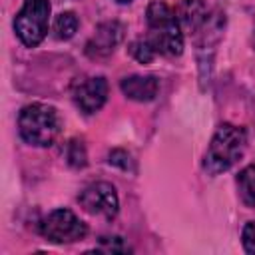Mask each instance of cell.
Wrapping results in <instances>:
<instances>
[{"label":"cell","mask_w":255,"mask_h":255,"mask_svg":"<svg viewBox=\"0 0 255 255\" xmlns=\"http://www.w3.org/2000/svg\"><path fill=\"white\" fill-rule=\"evenodd\" d=\"M80 205L92 213V215H102L106 219H114L120 209V199L116 193V187L108 181H96L90 183L88 187L82 189L80 193Z\"/></svg>","instance_id":"obj_6"},{"label":"cell","mask_w":255,"mask_h":255,"mask_svg":"<svg viewBox=\"0 0 255 255\" xmlns=\"http://www.w3.org/2000/svg\"><path fill=\"white\" fill-rule=\"evenodd\" d=\"M116 2H120V4H128V2H131V0H116Z\"/></svg>","instance_id":"obj_19"},{"label":"cell","mask_w":255,"mask_h":255,"mask_svg":"<svg viewBox=\"0 0 255 255\" xmlns=\"http://www.w3.org/2000/svg\"><path fill=\"white\" fill-rule=\"evenodd\" d=\"M122 36H124V26L120 22H102L100 26H96L92 38L86 44L88 58L92 60L108 58L120 44Z\"/></svg>","instance_id":"obj_8"},{"label":"cell","mask_w":255,"mask_h":255,"mask_svg":"<svg viewBox=\"0 0 255 255\" xmlns=\"http://www.w3.org/2000/svg\"><path fill=\"white\" fill-rule=\"evenodd\" d=\"M251 44H253V48H255V30H253V36H251Z\"/></svg>","instance_id":"obj_18"},{"label":"cell","mask_w":255,"mask_h":255,"mask_svg":"<svg viewBox=\"0 0 255 255\" xmlns=\"http://www.w3.org/2000/svg\"><path fill=\"white\" fill-rule=\"evenodd\" d=\"M175 16L179 20L181 30L195 36L203 28V24L207 22L209 10L201 0H181L175 8Z\"/></svg>","instance_id":"obj_10"},{"label":"cell","mask_w":255,"mask_h":255,"mask_svg":"<svg viewBox=\"0 0 255 255\" xmlns=\"http://www.w3.org/2000/svg\"><path fill=\"white\" fill-rule=\"evenodd\" d=\"M241 243H243V249H245L247 253H255V221H249V223L243 227Z\"/></svg>","instance_id":"obj_16"},{"label":"cell","mask_w":255,"mask_h":255,"mask_svg":"<svg viewBox=\"0 0 255 255\" xmlns=\"http://www.w3.org/2000/svg\"><path fill=\"white\" fill-rule=\"evenodd\" d=\"M100 251H106V253H126V251H129V247L124 243L122 237H102Z\"/></svg>","instance_id":"obj_15"},{"label":"cell","mask_w":255,"mask_h":255,"mask_svg":"<svg viewBox=\"0 0 255 255\" xmlns=\"http://www.w3.org/2000/svg\"><path fill=\"white\" fill-rule=\"evenodd\" d=\"M40 233L52 243H74L82 241L88 235V225L70 209H54L50 211L42 223Z\"/></svg>","instance_id":"obj_5"},{"label":"cell","mask_w":255,"mask_h":255,"mask_svg":"<svg viewBox=\"0 0 255 255\" xmlns=\"http://www.w3.org/2000/svg\"><path fill=\"white\" fill-rule=\"evenodd\" d=\"M74 102L84 114H96L104 108L108 100V82L102 76H92L74 86Z\"/></svg>","instance_id":"obj_7"},{"label":"cell","mask_w":255,"mask_h":255,"mask_svg":"<svg viewBox=\"0 0 255 255\" xmlns=\"http://www.w3.org/2000/svg\"><path fill=\"white\" fill-rule=\"evenodd\" d=\"M245 147H247V133L243 128L239 126H233V124H221L209 145H207V151L203 155V171L211 177L231 169L245 153Z\"/></svg>","instance_id":"obj_1"},{"label":"cell","mask_w":255,"mask_h":255,"mask_svg":"<svg viewBox=\"0 0 255 255\" xmlns=\"http://www.w3.org/2000/svg\"><path fill=\"white\" fill-rule=\"evenodd\" d=\"M60 116L56 108L48 104H28L22 108L18 116V131L20 137L36 147H48L60 133Z\"/></svg>","instance_id":"obj_3"},{"label":"cell","mask_w":255,"mask_h":255,"mask_svg":"<svg viewBox=\"0 0 255 255\" xmlns=\"http://www.w3.org/2000/svg\"><path fill=\"white\" fill-rule=\"evenodd\" d=\"M78 26H80V22L74 12H60L54 20V36L58 40H70L76 34Z\"/></svg>","instance_id":"obj_12"},{"label":"cell","mask_w":255,"mask_h":255,"mask_svg":"<svg viewBox=\"0 0 255 255\" xmlns=\"http://www.w3.org/2000/svg\"><path fill=\"white\" fill-rule=\"evenodd\" d=\"M147 42L161 56H179L183 50V34L175 10H171L165 2L153 0L147 6Z\"/></svg>","instance_id":"obj_2"},{"label":"cell","mask_w":255,"mask_h":255,"mask_svg":"<svg viewBox=\"0 0 255 255\" xmlns=\"http://www.w3.org/2000/svg\"><path fill=\"white\" fill-rule=\"evenodd\" d=\"M120 88L124 92L126 98L133 100V102H151L155 100L157 92H159V80L151 74H133L128 76L120 82Z\"/></svg>","instance_id":"obj_9"},{"label":"cell","mask_w":255,"mask_h":255,"mask_svg":"<svg viewBox=\"0 0 255 255\" xmlns=\"http://www.w3.org/2000/svg\"><path fill=\"white\" fill-rule=\"evenodd\" d=\"M237 191L245 205L255 207V165H247L237 175Z\"/></svg>","instance_id":"obj_11"},{"label":"cell","mask_w":255,"mask_h":255,"mask_svg":"<svg viewBox=\"0 0 255 255\" xmlns=\"http://www.w3.org/2000/svg\"><path fill=\"white\" fill-rule=\"evenodd\" d=\"M129 54L139 62V64H149L157 54H155V50L151 48V44L143 38V40H133L131 44H129Z\"/></svg>","instance_id":"obj_13"},{"label":"cell","mask_w":255,"mask_h":255,"mask_svg":"<svg viewBox=\"0 0 255 255\" xmlns=\"http://www.w3.org/2000/svg\"><path fill=\"white\" fill-rule=\"evenodd\" d=\"M108 157H110L108 161H110L112 165H118V167H122V169H129L131 159H129V153H128V151H124V149H114V151H110Z\"/></svg>","instance_id":"obj_17"},{"label":"cell","mask_w":255,"mask_h":255,"mask_svg":"<svg viewBox=\"0 0 255 255\" xmlns=\"http://www.w3.org/2000/svg\"><path fill=\"white\" fill-rule=\"evenodd\" d=\"M48 22L50 0H24L14 18V32L24 46L36 48L48 34Z\"/></svg>","instance_id":"obj_4"},{"label":"cell","mask_w":255,"mask_h":255,"mask_svg":"<svg viewBox=\"0 0 255 255\" xmlns=\"http://www.w3.org/2000/svg\"><path fill=\"white\" fill-rule=\"evenodd\" d=\"M68 161L74 167H84L86 165V149L82 141H70L68 145Z\"/></svg>","instance_id":"obj_14"}]
</instances>
